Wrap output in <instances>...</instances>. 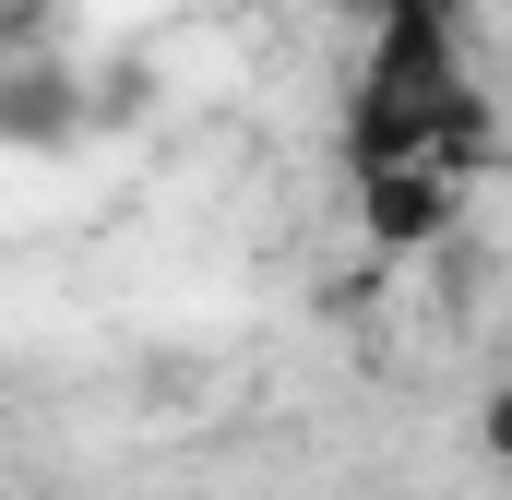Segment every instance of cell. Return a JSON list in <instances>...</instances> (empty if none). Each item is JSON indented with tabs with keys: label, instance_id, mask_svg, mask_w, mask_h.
<instances>
[{
	"label": "cell",
	"instance_id": "2",
	"mask_svg": "<svg viewBox=\"0 0 512 500\" xmlns=\"http://www.w3.org/2000/svg\"><path fill=\"white\" fill-rule=\"evenodd\" d=\"M358 203H370V239H382V250L441 239V215H453V191H441L429 167H370V179H358Z\"/></svg>",
	"mask_w": 512,
	"mask_h": 500
},
{
	"label": "cell",
	"instance_id": "1",
	"mask_svg": "<svg viewBox=\"0 0 512 500\" xmlns=\"http://www.w3.org/2000/svg\"><path fill=\"white\" fill-rule=\"evenodd\" d=\"M358 179L370 167H429V179H453V167H477V84H465V60H453V36L441 24H382V60H370V84H358Z\"/></svg>",
	"mask_w": 512,
	"mask_h": 500
},
{
	"label": "cell",
	"instance_id": "3",
	"mask_svg": "<svg viewBox=\"0 0 512 500\" xmlns=\"http://www.w3.org/2000/svg\"><path fill=\"white\" fill-rule=\"evenodd\" d=\"M382 24H441L453 36V0H382Z\"/></svg>",
	"mask_w": 512,
	"mask_h": 500
}]
</instances>
